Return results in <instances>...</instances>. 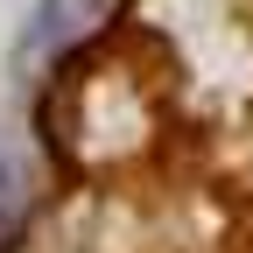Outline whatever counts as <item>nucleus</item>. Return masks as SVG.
<instances>
[{
    "mask_svg": "<svg viewBox=\"0 0 253 253\" xmlns=\"http://www.w3.org/2000/svg\"><path fill=\"white\" fill-rule=\"evenodd\" d=\"M106 7H113V0H36V21H28V56H56V49H71Z\"/></svg>",
    "mask_w": 253,
    "mask_h": 253,
    "instance_id": "nucleus-1",
    "label": "nucleus"
},
{
    "mask_svg": "<svg viewBox=\"0 0 253 253\" xmlns=\"http://www.w3.org/2000/svg\"><path fill=\"white\" fill-rule=\"evenodd\" d=\"M28 204V176H21V155H0V239H7V225L21 218Z\"/></svg>",
    "mask_w": 253,
    "mask_h": 253,
    "instance_id": "nucleus-2",
    "label": "nucleus"
}]
</instances>
